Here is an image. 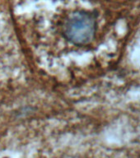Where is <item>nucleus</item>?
Here are the masks:
<instances>
[{"instance_id":"obj_1","label":"nucleus","mask_w":140,"mask_h":158,"mask_svg":"<svg viewBox=\"0 0 140 158\" xmlns=\"http://www.w3.org/2000/svg\"><path fill=\"white\" fill-rule=\"evenodd\" d=\"M94 31L95 22L87 13H76L67 24V36L75 44H86L90 41Z\"/></svg>"}]
</instances>
